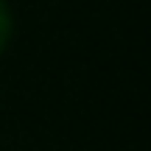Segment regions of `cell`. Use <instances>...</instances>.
<instances>
[{
  "label": "cell",
  "instance_id": "6da1fadb",
  "mask_svg": "<svg viewBox=\"0 0 151 151\" xmlns=\"http://www.w3.org/2000/svg\"><path fill=\"white\" fill-rule=\"evenodd\" d=\"M9 37H11V11L6 6V0H0V53L9 45Z\"/></svg>",
  "mask_w": 151,
  "mask_h": 151
}]
</instances>
